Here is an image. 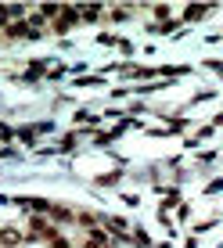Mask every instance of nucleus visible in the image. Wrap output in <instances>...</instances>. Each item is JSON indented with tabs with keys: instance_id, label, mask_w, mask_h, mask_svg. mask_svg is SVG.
I'll use <instances>...</instances> for the list:
<instances>
[{
	"instance_id": "1",
	"label": "nucleus",
	"mask_w": 223,
	"mask_h": 248,
	"mask_svg": "<svg viewBox=\"0 0 223 248\" xmlns=\"http://www.w3.org/2000/svg\"><path fill=\"white\" fill-rule=\"evenodd\" d=\"M80 18H83V11H80V7L62 4V18H58V25H54V29H58V32H65L68 25H72V22H80Z\"/></svg>"
},
{
	"instance_id": "2",
	"label": "nucleus",
	"mask_w": 223,
	"mask_h": 248,
	"mask_svg": "<svg viewBox=\"0 0 223 248\" xmlns=\"http://www.w3.org/2000/svg\"><path fill=\"white\" fill-rule=\"evenodd\" d=\"M18 241H22V234L15 227H4L0 230V248H18Z\"/></svg>"
},
{
	"instance_id": "3",
	"label": "nucleus",
	"mask_w": 223,
	"mask_h": 248,
	"mask_svg": "<svg viewBox=\"0 0 223 248\" xmlns=\"http://www.w3.org/2000/svg\"><path fill=\"white\" fill-rule=\"evenodd\" d=\"M50 219H54V223H72L76 212L68 209V205H54V209H50Z\"/></svg>"
},
{
	"instance_id": "4",
	"label": "nucleus",
	"mask_w": 223,
	"mask_h": 248,
	"mask_svg": "<svg viewBox=\"0 0 223 248\" xmlns=\"http://www.w3.org/2000/svg\"><path fill=\"white\" fill-rule=\"evenodd\" d=\"M40 15H44L47 22H50V18H58V15H62V4H40Z\"/></svg>"
},
{
	"instance_id": "5",
	"label": "nucleus",
	"mask_w": 223,
	"mask_h": 248,
	"mask_svg": "<svg viewBox=\"0 0 223 248\" xmlns=\"http://www.w3.org/2000/svg\"><path fill=\"white\" fill-rule=\"evenodd\" d=\"M83 18H87V22L101 18V4H83Z\"/></svg>"
},
{
	"instance_id": "6",
	"label": "nucleus",
	"mask_w": 223,
	"mask_h": 248,
	"mask_svg": "<svg viewBox=\"0 0 223 248\" xmlns=\"http://www.w3.org/2000/svg\"><path fill=\"white\" fill-rule=\"evenodd\" d=\"M119 180H123L119 173H101V176H97V184H101V187H115Z\"/></svg>"
},
{
	"instance_id": "7",
	"label": "nucleus",
	"mask_w": 223,
	"mask_h": 248,
	"mask_svg": "<svg viewBox=\"0 0 223 248\" xmlns=\"http://www.w3.org/2000/svg\"><path fill=\"white\" fill-rule=\"evenodd\" d=\"M205 7H209V4H191L184 18H187V22H191V18H202V15H205Z\"/></svg>"
},
{
	"instance_id": "8",
	"label": "nucleus",
	"mask_w": 223,
	"mask_h": 248,
	"mask_svg": "<svg viewBox=\"0 0 223 248\" xmlns=\"http://www.w3.org/2000/svg\"><path fill=\"white\" fill-rule=\"evenodd\" d=\"M105 223H108L112 230H119V234L126 230V219H119V216H105Z\"/></svg>"
},
{
	"instance_id": "9",
	"label": "nucleus",
	"mask_w": 223,
	"mask_h": 248,
	"mask_svg": "<svg viewBox=\"0 0 223 248\" xmlns=\"http://www.w3.org/2000/svg\"><path fill=\"white\" fill-rule=\"evenodd\" d=\"M11 25V15H7V4H0V29H7Z\"/></svg>"
},
{
	"instance_id": "10",
	"label": "nucleus",
	"mask_w": 223,
	"mask_h": 248,
	"mask_svg": "<svg viewBox=\"0 0 223 248\" xmlns=\"http://www.w3.org/2000/svg\"><path fill=\"white\" fill-rule=\"evenodd\" d=\"M133 241H137V245H141V248H148V234H144V230H141V227H137V230H133Z\"/></svg>"
}]
</instances>
